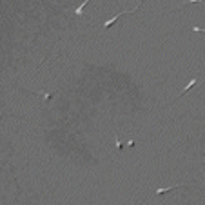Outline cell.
Listing matches in <instances>:
<instances>
[{"label": "cell", "mask_w": 205, "mask_h": 205, "mask_svg": "<svg viewBox=\"0 0 205 205\" xmlns=\"http://www.w3.org/2000/svg\"><path fill=\"white\" fill-rule=\"evenodd\" d=\"M142 2H144V0H142ZM142 2H140V4H138V6H136V7H134V9H129V11H122V13H116V15H114V17H113V18H109V20H107V22H103V27H111V25H113V24H114V22L118 20V18H120V17H122V15H125V13H134V11H136V9H138V7H140V6H142Z\"/></svg>", "instance_id": "cell-1"}, {"label": "cell", "mask_w": 205, "mask_h": 205, "mask_svg": "<svg viewBox=\"0 0 205 205\" xmlns=\"http://www.w3.org/2000/svg\"><path fill=\"white\" fill-rule=\"evenodd\" d=\"M134 144V140H133V138H131V140H129V142H127V144H125V147H131V145Z\"/></svg>", "instance_id": "cell-8"}, {"label": "cell", "mask_w": 205, "mask_h": 205, "mask_svg": "<svg viewBox=\"0 0 205 205\" xmlns=\"http://www.w3.org/2000/svg\"><path fill=\"white\" fill-rule=\"evenodd\" d=\"M196 82H198V75H194V76H192V80H191V82L184 87V91H182V93H178V98H180V96H184L185 93H189V91H191V89L196 85Z\"/></svg>", "instance_id": "cell-2"}, {"label": "cell", "mask_w": 205, "mask_h": 205, "mask_svg": "<svg viewBox=\"0 0 205 205\" xmlns=\"http://www.w3.org/2000/svg\"><path fill=\"white\" fill-rule=\"evenodd\" d=\"M114 140H116V149H118V151H122L123 145H122V142H120V138H118V134H114Z\"/></svg>", "instance_id": "cell-7"}, {"label": "cell", "mask_w": 205, "mask_h": 205, "mask_svg": "<svg viewBox=\"0 0 205 205\" xmlns=\"http://www.w3.org/2000/svg\"><path fill=\"white\" fill-rule=\"evenodd\" d=\"M178 185H174V187H169V189H156V194L160 196V194H165V192H169V191H174Z\"/></svg>", "instance_id": "cell-4"}, {"label": "cell", "mask_w": 205, "mask_h": 205, "mask_svg": "<svg viewBox=\"0 0 205 205\" xmlns=\"http://www.w3.org/2000/svg\"><path fill=\"white\" fill-rule=\"evenodd\" d=\"M185 4H205V0H185V2H182V6H185Z\"/></svg>", "instance_id": "cell-6"}, {"label": "cell", "mask_w": 205, "mask_h": 205, "mask_svg": "<svg viewBox=\"0 0 205 205\" xmlns=\"http://www.w3.org/2000/svg\"><path fill=\"white\" fill-rule=\"evenodd\" d=\"M53 95H55V91H49V93H44V95H42V98H44V102H49Z\"/></svg>", "instance_id": "cell-5"}, {"label": "cell", "mask_w": 205, "mask_h": 205, "mask_svg": "<svg viewBox=\"0 0 205 205\" xmlns=\"http://www.w3.org/2000/svg\"><path fill=\"white\" fill-rule=\"evenodd\" d=\"M87 2H89V0H83L82 4H80V6H78V7H76V9H75V13H76V15H78V17H82V11H83V7H85V6H87Z\"/></svg>", "instance_id": "cell-3"}]
</instances>
